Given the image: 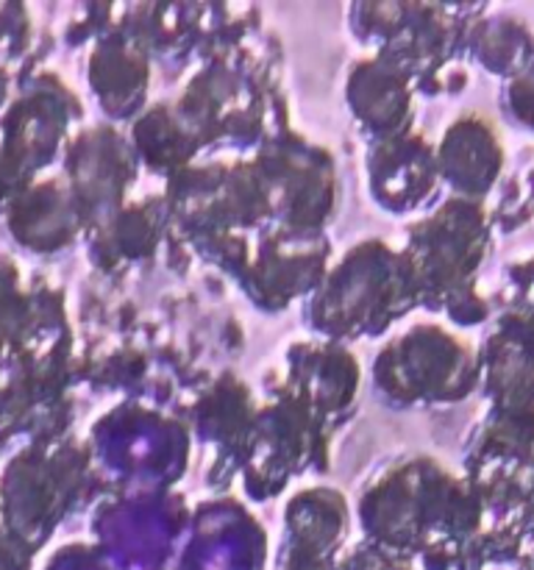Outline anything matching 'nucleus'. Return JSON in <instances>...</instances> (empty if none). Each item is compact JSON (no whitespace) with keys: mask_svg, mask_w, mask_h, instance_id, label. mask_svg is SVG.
I'll list each match as a JSON object with an SVG mask.
<instances>
[]
</instances>
